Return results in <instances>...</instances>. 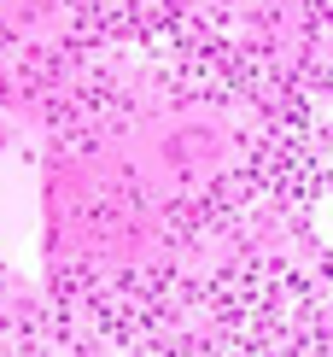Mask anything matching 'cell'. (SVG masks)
<instances>
[]
</instances>
